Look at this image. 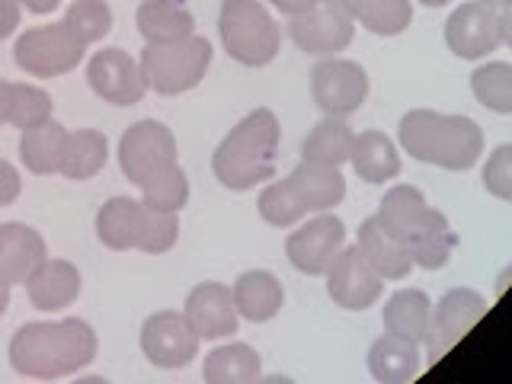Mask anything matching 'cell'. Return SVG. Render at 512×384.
I'll list each match as a JSON object with an SVG mask.
<instances>
[{
    "instance_id": "obj_1",
    "label": "cell",
    "mask_w": 512,
    "mask_h": 384,
    "mask_svg": "<svg viewBox=\"0 0 512 384\" xmlns=\"http://www.w3.org/2000/svg\"><path fill=\"white\" fill-rule=\"evenodd\" d=\"M96 349L100 340L87 320H39L16 330L10 340V365L23 378L55 381L87 368L96 359Z\"/></svg>"
},
{
    "instance_id": "obj_2",
    "label": "cell",
    "mask_w": 512,
    "mask_h": 384,
    "mask_svg": "<svg viewBox=\"0 0 512 384\" xmlns=\"http://www.w3.org/2000/svg\"><path fill=\"white\" fill-rule=\"evenodd\" d=\"M397 141L413 160L452 173L477 167L484 154V132L468 116H445L436 109H410L397 128Z\"/></svg>"
},
{
    "instance_id": "obj_3",
    "label": "cell",
    "mask_w": 512,
    "mask_h": 384,
    "mask_svg": "<svg viewBox=\"0 0 512 384\" xmlns=\"http://www.w3.org/2000/svg\"><path fill=\"white\" fill-rule=\"evenodd\" d=\"M282 125L272 109H253L247 119H240L212 157V170L218 183L231 192H247L263 186L276 176Z\"/></svg>"
},
{
    "instance_id": "obj_4",
    "label": "cell",
    "mask_w": 512,
    "mask_h": 384,
    "mask_svg": "<svg viewBox=\"0 0 512 384\" xmlns=\"http://www.w3.org/2000/svg\"><path fill=\"white\" fill-rule=\"evenodd\" d=\"M218 36L224 52L244 68H266L282 48V29L260 0H224Z\"/></svg>"
},
{
    "instance_id": "obj_5",
    "label": "cell",
    "mask_w": 512,
    "mask_h": 384,
    "mask_svg": "<svg viewBox=\"0 0 512 384\" xmlns=\"http://www.w3.org/2000/svg\"><path fill=\"white\" fill-rule=\"evenodd\" d=\"M212 42L192 32L189 39L164 42V45H144L141 71L148 80V90L160 96H180L186 90H196L208 68H212Z\"/></svg>"
},
{
    "instance_id": "obj_6",
    "label": "cell",
    "mask_w": 512,
    "mask_h": 384,
    "mask_svg": "<svg viewBox=\"0 0 512 384\" xmlns=\"http://www.w3.org/2000/svg\"><path fill=\"white\" fill-rule=\"evenodd\" d=\"M87 55V42L77 36L68 23H48L26 29L13 48V61L32 77H61L71 74Z\"/></svg>"
},
{
    "instance_id": "obj_7",
    "label": "cell",
    "mask_w": 512,
    "mask_h": 384,
    "mask_svg": "<svg viewBox=\"0 0 512 384\" xmlns=\"http://www.w3.org/2000/svg\"><path fill=\"white\" fill-rule=\"evenodd\" d=\"M356 36V20L343 0H314L301 13L288 16V39L308 55H340Z\"/></svg>"
},
{
    "instance_id": "obj_8",
    "label": "cell",
    "mask_w": 512,
    "mask_h": 384,
    "mask_svg": "<svg viewBox=\"0 0 512 384\" xmlns=\"http://www.w3.org/2000/svg\"><path fill=\"white\" fill-rule=\"evenodd\" d=\"M311 96L324 116L346 119L368 100V74L356 61L327 55L311 71Z\"/></svg>"
},
{
    "instance_id": "obj_9",
    "label": "cell",
    "mask_w": 512,
    "mask_h": 384,
    "mask_svg": "<svg viewBox=\"0 0 512 384\" xmlns=\"http://www.w3.org/2000/svg\"><path fill=\"white\" fill-rule=\"evenodd\" d=\"M170 164H176V138L167 125L144 119L135 122L132 128H125V135L119 141V167L128 183H135L141 189L151 176L167 170Z\"/></svg>"
},
{
    "instance_id": "obj_10",
    "label": "cell",
    "mask_w": 512,
    "mask_h": 384,
    "mask_svg": "<svg viewBox=\"0 0 512 384\" xmlns=\"http://www.w3.org/2000/svg\"><path fill=\"white\" fill-rule=\"evenodd\" d=\"M199 333L192 330L183 311H157L141 327V352L157 368H186L199 352Z\"/></svg>"
},
{
    "instance_id": "obj_11",
    "label": "cell",
    "mask_w": 512,
    "mask_h": 384,
    "mask_svg": "<svg viewBox=\"0 0 512 384\" xmlns=\"http://www.w3.org/2000/svg\"><path fill=\"white\" fill-rule=\"evenodd\" d=\"M343 247L346 224L330 212H317V218H308L295 234H288L285 256L301 276H324Z\"/></svg>"
},
{
    "instance_id": "obj_12",
    "label": "cell",
    "mask_w": 512,
    "mask_h": 384,
    "mask_svg": "<svg viewBox=\"0 0 512 384\" xmlns=\"http://www.w3.org/2000/svg\"><path fill=\"white\" fill-rule=\"evenodd\" d=\"M445 45L452 48V55L464 61H484L503 45L500 10L484 4V0L461 4L445 23Z\"/></svg>"
},
{
    "instance_id": "obj_13",
    "label": "cell",
    "mask_w": 512,
    "mask_h": 384,
    "mask_svg": "<svg viewBox=\"0 0 512 384\" xmlns=\"http://www.w3.org/2000/svg\"><path fill=\"white\" fill-rule=\"evenodd\" d=\"M487 298L477 295L474 288H452L445 292L439 304H432V320L426 333L429 362H439L464 333L477 327V320L487 314Z\"/></svg>"
},
{
    "instance_id": "obj_14",
    "label": "cell",
    "mask_w": 512,
    "mask_h": 384,
    "mask_svg": "<svg viewBox=\"0 0 512 384\" xmlns=\"http://www.w3.org/2000/svg\"><path fill=\"white\" fill-rule=\"evenodd\" d=\"M87 84L100 100L112 106H135L148 93L141 61H135L122 48H100L87 61Z\"/></svg>"
},
{
    "instance_id": "obj_15",
    "label": "cell",
    "mask_w": 512,
    "mask_h": 384,
    "mask_svg": "<svg viewBox=\"0 0 512 384\" xmlns=\"http://www.w3.org/2000/svg\"><path fill=\"white\" fill-rule=\"evenodd\" d=\"M327 295L343 311H368L384 295V279L368 266L359 247H343L340 256L327 266Z\"/></svg>"
},
{
    "instance_id": "obj_16",
    "label": "cell",
    "mask_w": 512,
    "mask_h": 384,
    "mask_svg": "<svg viewBox=\"0 0 512 384\" xmlns=\"http://www.w3.org/2000/svg\"><path fill=\"white\" fill-rule=\"evenodd\" d=\"M378 224L388 231L394 240H400L407 250L413 240H420L432 224L445 218L439 208H432L426 196L416 186H394L391 192H384V199L378 205Z\"/></svg>"
},
{
    "instance_id": "obj_17",
    "label": "cell",
    "mask_w": 512,
    "mask_h": 384,
    "mask_svg": "<svg viewBox=\"0 0 512 384\" xmlns=\"http://www.w3.org/2000/svg\"><path fill=\"white\" fill-rule=\"evenodd\" d=\"M186 320L199 340H228L240 327V314L228 285L221 282H202L186 295Z\"/></svg>"
},
{
    "instance_id": "obj_18",
    "label": "cell",
    "mask_w": 512,
    "mask_h": 384,
    "mask_svg": "<svg viewBox=\"0 0 512 384\" xmlns=\"http://www.w3.org/2000/svg\"><path fill=\"white\" fill-rule=\"evenodd\" d=\"M26 285V295H29V304L36 311H45V314H55V311H64L71 308L80 295V272L74 263L68 260H45L29 272V279L23 282Z\"/></svg>"
},
{
    "instance_id": "obj_19",
    "label": "cell",
    "mask_w": 512,
    "mask_h": 384,
    "mask_svg": "<svg viewBox=\"0 0 512 384\" xmlns=\"http://www.w3.org/2000/svg\"><path fill=\"white\" fill-rule=\"evenodd\" d=\"M45 256V240L36 228L20 221L0 224V279L7 285H23Z\"/></svg>"
},
{
    "instance_id": "obj_20",
    "label": "cell",
    "mask_w": 512,
    "mask_h": 384,
    "mask_svg": "<svg viewBox=\"0 0 512 384\" xmlns=\"http://www.w3.org/2000/svg\"><path fill=\"white\" fill-rule=\"evenodd\" d=\"M356 247H359V253L368 260V266H372L384 282H400V279H407L410 272L416 269L410 250L400 244V240H394L388 231H384L375 215L365 218L359 224Z\"/></svg>"
},
{
    "instance_id": "obj_21",
    "label": "cell",
    "mask_w": 512,
    "mask_h": 384,
    "mask_svg": "<svg viewBox=\"0 0 512 384\" xmlns=\"http://www.w3.org/2000/svg\"><path fill=\"white\" fill-rule=\"evenodd\" d=\"M231 295L240 320H250V324H266L285 304L282 282L266 269H250L244 276H237V282L231 285Z\"/></svg>"
},
{
    "instance_id": "obj_22",
    "label": "cell",
    "mask_w": 512,
    "mask_h": 384,
    "mask_svg": "<svg viewBox=\"0 0 512 384\" xmlns=\"http://www.w3.org/2000/svg\"><path fill=\"white\" fill-rule=\"evenodd\" d=\"M420 343L404 340V336L384 333L368 349V372L381 384H404L420 375Z\"/></svg>"
},
{
    "instance_id": "obj_23",
    "label": "cell",
    "mask_w": 512,
    "mask_h": 384,
    "mask_svg": "<svg viewBox=\"0 0 512 384\" xmlns=\"http://www.w3.org/2000/svg\"><path fill=\"white\" fill-rule=\"evenodd\" d=\"M349 164L356 170V176L368 186H384L391 183L394 176L400 173V154L397 144L378 132V128H368V132L356 135V144H352Z\"/></svg>"
},
{
    "instance_id": "obj_24",
    "label": "cell",
    "mask_w": 512,
    "mask_h": 384,
    "mask_svg": "<svg viewBox=\"0 0 512 384\" xmlns=\"http://www.w3.org/2000/svg\"><path fill=\"white\" fill-rule=\"evenodd\" d=\"M141 39L148 45L180 42L196 32V16H192L180 0H141L135 13Z\"/></svg>"
},
{
    "instance_id": "obj_25",
    "label": "cell",
    "mask_w": 512,
    "mask_h": 384,
    "mask_svg": "<svg viewBox=\"0 0 512 384\" xmlns=\"http://www.w3.org/2000/svg\"><path fill=\"white\" fill-rule=\"evenodd\" d=\"M288 183L295 186L301 202L308 205V212H330L346 199V180L340 167H324V164H308L301 160V167L288 173Z\"/></svg>"
},
{
    "instance_id": "obj_26",
    "label": "cell",
    "mask_w": 512,
    "mask_h": 384,
    "mask_svg": "<svg viewBox=\"0 0 512 384\" xmlns=\"http://www.w3.org/2000/svg\"><path fill=\"white\" fill-rule=\"evenodd\" d=\"M381 320H384V333L404 336V340L423 346L432 320V301L423 288H404V292H394L388 298Z\"/></svg>"
},
{
    "instance_id": "obj_27",
    "label": "cell",
    "mask_w": 512,
    "mask_h": 384,
    "mask_svg": "<svg viewBox=\"0 0 512 384\" xmlns=\"http://www.w3.org/2000/svg\"><path fill=\"white\" fill-rule=\"evenodd\" d=\"M202 378L208 384H250L263 378V359L260 352L247 343H224L208 352L202 365Z\"/></svg>"
},
{
    "instance_id": "obj_28",
    "label": "cell",
    "mask_w": 512,
    "mask_h": 384,
    "mask_svg": "<svg viewBox=\"0 0 512 384\" xmlns=\"http://www.w3.org/2000/svg\"><path fill=\"white\" fill-rule=\"evenodd\" d=\"M141 212L144 205L128 199V196H116L103 202L100 215H96V237L106 250H135L138 247V231H141Z\"/></svg>"
},
{
    "instance_id": "obj_29",
    "label": "cell",
    "mask_w": 512,
    "mask_h": 384,
    "mask_svg": "<svg viewBox=\"0 0 512 384\" xmlns=\"http://www.w3.org/2000/svg\"><path fill=\"white\" fill-rule=\"evenodd\" d=\"M106 160H109L106 135L96 132V128H80V132H68V138H64L58 173L77 183L93 180V176L106 167Z\"/></svg>"
},
{
    "instance_id": "obj_30",
    "label": "cell",
    "mask_w": 512,
    "mask_h": 384,
    "mask_svg": "<svg viewBox=\"0 0 512 384\" xmlns=\"http://www.w3.org/2000/svg\"><path fill=\"white\" fill-rule=\"evenodd\" d=\"M352 144H356V132L343 122L327 116L324 122H317L308 138L301 144V160L308 164H324V167H343L349 164Z\"/></svg>"
},
{
    "instance_id": "obj_31",
    "label": "cell",
    "mask_w": 512,
    "mask_h": 384,
    "mask_svg": "<svg viewBox=\"0 0 512 384\" xmlns=\"http://www.w3.org/2000/svg\"><path fill=\"white\" fill-rule=\"evenodd\" d=\"M64 138H68V128L55 119H45L39 125H32L20 138V160L29 173L48 176L58 173L61 164V151H64Z\"/></svg>"
},
{
    "instance_id": "obj_32",
    "label": "cell",
    "mask_w": 512,
    "mask_h": 384,
    "mask_svg": "<svg viewBox=\"0 0 512 384\" xmlns=\"http://www.w3.org/2000/svg\"><path fill=\"white\" fill-rule=\"evenodd\" d=\"M343 7L359 26H365L375 36H400L413 23V7L410 0H343Z\"/></svg>"
},
{
    "instance_id": "obj_33",
    "label": "cell",
    "mask_w": 512,
    "mask_h": 384,
    "mask_svg": "<svg viewBox=\"0 0 512 384\" xmlns=\"http://www.w3.org/2000/svg\"><path fill=\"white\" fill-rule=\"evenodd\" d=\"M471 90L484 109L500 112V116H512V64L506 61L480 64L471 74Z\"/></svg>"
},
{
    "instance_id": "obj_34",
    "label": "cell",
    "mask_w": 512,
    "mask_h": 384,
    "mask_svg": "<svg viewBox=\"0 0 512 384\" xmlns=\"http://www.w3.org/2000/svg\"><path fill=\"white\" fill-rule=\"evenodd\" d=\"M141 202L157 212H183L189 202V176L180 164H170L141 186Z\"/></svg>"
},
{
    "instance_id": "obj_35",
    "label": "cell",
    "mask_w": 512,
    "mask_h": 384,
    "mask_svg": "<svg viewBox=\"0 0 512 384\" xmlns=\"http://www.w3.org/2000/svg\"><path fill=\"white\" fill-rule=\"evenodd\" d=\"M4 116H7V125L26 132V128L52 119V96L32 84H7Z\"/></svg>"
},
{
    "instance_id": "obj_36",
    "label": "cell",
    "mask_w": 512,
    "mask_h": 384,
    "mask_svg": "<svg viewBox=\"0 0 512 384\" xmlns=\"http://www.w3.org/2000/svg\"><path fill=\"white\" fill-rule=\"evenodd\" d=\"M256 208H260V215L266 224H272V228H292V224H298L308 212V205L301 202V196L295 192V186L288 183V176L279 183H269L260 199H256Z\"/></svg>"
},
{
    "instance_id": "obj_37",
    "label": "cell",
    "mask_w": 512,
    "mask_h": 384,
    "mask_svg": "<svg viewBox=\"0 0 512 384\" xmlns=\"http://www.w3.org/2000/svg\"><path fill=\"white\" fill-rule=\"evenodd\" d=\"M176 240H180V218H176L173 212H157V208L144 205L141 231H138V247L135 250L160 256V253H170L176 247Z\"/></svg>"
},
{
    "instance_id": "obj_38",
    "label": "cell",
    "mask_w": 512,
    "mask_h": 384,
    "mask_svg": "<svg viewBox=\"0 0 512 384\" xmlns=\"http://www.w3.org/2000/svg\"><path fill=\"white\" fill-rule=\"evenodd\" d=\"M458 244V237L452 231L448 218H439L432 228L410 244V256H413V266L420 269H442L448 260H452V250Z\"/></svg>"
},
{
    "instance_id": "obj_39",
    "label": "cell",
    "mask_w": 512,
    "mask_h": 384,
    "mask_svg": "<svg viewBox=\"0 0 512 384\" xmlns=\"http://www.w3.org/2000/svg\"><path fill=\"white\" fill-rule=\"evenodd\" d=\"M64 23L90 45V42H100L109 36L112 10H109V4H103V0H74L68 13H64Z\"/></svg>"
},
{
    "instance_id": "obj_40",
    "label": "cell",
    "mask_w": 512,
    "mask_h": 384,
    "mask_svg": "<svg viewBox=\"0 0 512 384\" xmlns=\"http://www.w3.org/2000/svg\"><path fill=\"white\" fill-rule=\"evenodd\" d=\"M484 186L490 196L512 202V144L493 148L484 164Z\"/></svg>"
},
{
    "instance_id": "obj_41",
    "label": "cell",
    "mask_w": 512,
    "mask_h": 384,
    "mask_svg": "<svg viewBox=\"0 0 512 384\" xmlns=\"http://www.w3.org/2000/svg\"><path fill=\"white\" fill-rule=\"evenodd\" d=\"M20 192H23L20 173H16V167L10 164V160L0 157V208L13 205L16 199H20Z\"/></svg>"
},
{
    "instance_id": "obj_42",
    "label": "cell",
    "mask_w": 512,
    "mask_h": 384,
    "mask_svg": "<svg viewBox=\"0 0 512 384\" xmlns=\"http://www.w3.org/2000/svg\"><path fill=\"white\" fill-rule=\"evenodd\" d=\"M20 0H0V39H7L20 26Z\"/></svg>"
},
{
    "instance_id": "obj_43",
    "label": "cell",
    "mask_w": 512,
    "mask_h": 384,
    "mask_svg": "<svg viewBox=\"0 0 512 384\" xmlns=\"http://www.w3.org/2000/svg\"><path fill=\"white\" fill-rule=\"evenodd\" d=\"M272 7H276L279 13H285V16H295V13H301L308 4H314V0H269Z\"/></svg>"
},
{
    "instance_id": "obj_44",
    "label": "cell",
    "mask_w": 512,
    "mask_h": 384,
    "mask_svg": "<svg viewBox=\"0 0 512 384\" xmlns=\"http://www.w3.org/2000/svg\"><path fill=\"white\" fill-rule=\"evenodd\" d=\"M58 4L61 0H20V7H26L32 13H52V10H58Z\"/></svg>"
},
{
    "instance_id": "obj_45",
    "label": "cell",
    "mask_w": 512,
    "mask_h": 384,
    "mask_svg": "<svg viewBox=\"0 0 512 384\" xmlns=\"http://www.w3.org/2000/svg\"><path fill=\"white\" fill-rule=\"evenodd\" d=\"M500 36H503V42L512 48V7L500 10Z\"/></svg>"
},
{
    "instance_id": "obj_46",
    "label": "cell",
    "mask_w": 512,
    "mask_h": 384,
    "mask_svg": "<svg viewBox=\"0 0 512 384\" xmlns=\"http://www.w3.org/2000/svg\"><path fill=\"white\" fill-rule=\"evenodd\" d=\"M7 308H10V285L0 279V317L7 314Z\"/></svg>"
},
{
    "instance_id": "obj_47",
    "label": "cell",
    "mask_w": 512,
    "mask_h": 384,
    "mask_svg": "<svg viewBox=\"0 0 512 384\" xmlns=\"http://www.w3.org/2000/svg\"><path fill=\"white\" fill-rule=\"evenodd\" d=\"M4 106H7V80H0V125L7 122V116H4Z\"/></svg>"
},
{
    "instance_id": "obj_48",
    "label": "cell",
    "mask_w": 512,
    "mask_h": 384,
    "mask_svg": "<svg viewBox=\"0 0 512 384\" xmlns=\"http://www.w3.org/2000/svg\"><path fill=\"white\" fill-rule=\"evenodd\" d=\"M484 4H490L496 10H506V7H512V0H484Z\"/></svg>"
},
{
    "instance_id": "obj_49",
    "label": "cell",
    "mask_w": 512,
    "mask_h": 384,
    "mask_svg": "<svg viewBox=\"0 0 512 384\" xmlns=\"http://www.w3.org/2000/svg\"><path fill=\"white\" fill-rule=\"evenodd\" d=\"M423 7H445V4H452V0H420Z\"/></svg>"
}]
</instances>
